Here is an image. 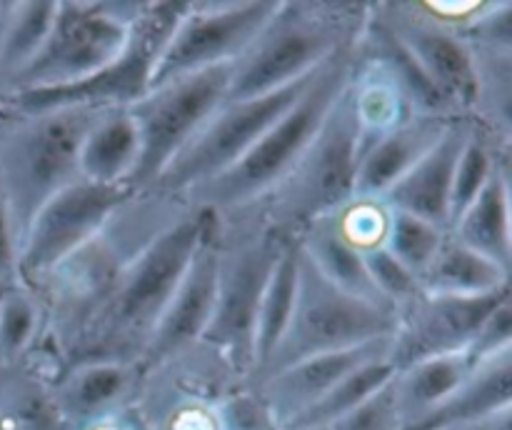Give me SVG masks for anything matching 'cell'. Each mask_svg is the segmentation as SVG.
<instances>
[{
	"label": "cell",
	"mask_w": 512,
	"mask_h": 430,
	"mask_svg": "<svg viewBox=\"0 0 512 430\" xmlns=\"http://www.w3.org/2000/svg\"><path fill=\"white\" fill-rule=\"evenodd\" d=\"M185 208L188 203L183 198L138 190L88 243L30 288L38 295L45 318L43 340L30 360L50 380L60 373L135 255Z\"/></svg>",
	"instance_id": "obj_1"
},
{
	"label": "cell",
	"mask_w": 512,
	"mask_h": 430,
	"mask_svg": "<svg viewBox=\"0 0 512 430\" xmlns=\"http://www.w3.org/2000/svg\"><path fill=\"white\" fill-rule=\"evenodd\" d=\"M208 215V208L188 205L135 255L100 313L80 335L63 368L88 360L138 363L193 260Z\"/></svg>",
	"instance_id": "obj_2"
},
{
	"label": "cell",
	"mask_w": 512,
	"mask_h": 430,
	"mask_svg": "<svg viewBox=\"0 0 512 430\" xmlns=\"http://www.w3.org/2000/svg\"><path fill=\"white\" fill-rule=\"evenodd\" d=\"M370 3L278 0L268 23L233 63L228 100L260 98L308 78L363 33Z\"/></svg>",
	"instance_id": "obj_3"
},
{
	"label": "cell",
	"mask_w": 512,
	"mask_h": 430,
	"mask_svg": "<svg viewBox=\"0 0 512 430\" xmlns=\"http://www.w3.org/2000/svg\"><path fill=\"white\" fill-rule=\"evenodd\" d=\"M355 43L325 60L315 70L313 80L298 103L285 110L233 168L183 195L185 203L223 215L248 208L265 198L308 150L320 125L328 118L330 108L348 85L355 60Z\"/></svg>",
	"instance_id": "obj_4"
},
{
	"label": "cell",
	"mask_w": 512,
	"mask_h": 430,
	"mask_svg": "<svg viewBox=\"0 0 512 430\" xmlns=\"http://www.w3.org/2000/svg\"><path fill=\"white\" fill-rule=\"evenodd\" d=\"M218 220V285L215 308L200 348L228 373L250 385L253 333L260 298L290 240L278 238L250 208L215 213Z\"/></svg>",
	"instance_id": "obj_5"
},
{
	"label": "cell",
	"mask_w": 512,
	"mask_h": 430,
	"mask_svg": "<svg viewBox=\"0 0 512 430\" xmlns=\"http://www.w3.org/2000/svg\"><path fill=\"white\" fill-rule=\"evenodd\" d=\"M100 110L43 108L0 110V185L13 215L18 248L30 220L58 190L80 178L85 133Z\"/></svg>",
	"instance_id": "obj_6"
},
{
	"label": "cell",
	"mask_w": 512,
	"mask_h": 430,
	"mask_svg": "<svg viewBox=\"0 0 512 430\" xmlns=\"http://www.w3.org/2000/svg\"><path fill=\"white\" fill-rule=\"evenodd\" d=\"M345 88L293 170L265 198L248 205L278 238L300 240L310 225L355 198L360 148Z\"/></svg>",
	"instance_id": "obj_7"
},
{
	"label": "cell",
	"mask_w": 512,
	"mask_h": 430,
	"mask_svg": "<svg viewBox=\"0 0 512 430\" xmlns=\"http://www.w3.org/2000/svg\"><path fill=\"white\" fill-rule=\"evenodd\" d=\"M143 3L145 0H58L43 48L10 83L3 98L73 88L98 75L125 48Z\"/></svg>",
	"instance_id": "obj_8"
},
{
	"label": "cell",
	"mask_w": 512,
	"mask_h": 430,
	"mask_svg": "<svg viewBox=\"0 0 512 430\" xmlns=\"http://www.w3.org/2000/svg\"><path fill=\"white\" fill-rule=\"evenodd\" d=\"M395 325H398L395 310L378 308L335 288L305 258L298 245V293H295L293 315L273 358L253 385L305 358L393 338Z\"/></svg>",
	"instance_id": "obj_9"
},
{
	"label": "cell",
	"mask_w": 512,
	"mask_h": 430,
	"mask_svg": "<svg viewBox=\"0 0 512 430\" xmlns=\"http://www.w3.org/2000/svg\"><path fill=\"white\" fill-rule=\"evenodd\" d=\"M185 5L188 3H175V0H145L130 28L125 48L98 75L73 88L10 95L3 98V105L15 110L68 108V105L95 110L130 108L150 90L155 65L180 15L185 13Z\"/></svg>",
	"instance_id": "obj_10"
},
{
	"label": "cell",
	"mask_w": 512,
	"mask_h": 430,
	"mask_svg": "<svg viewBox=\"0 0 512 430\" xmlns=\"http://www.w3.org/2000/svg\"><path fill=\"white\" fill-rule=\"evenodd\" d=\"M313 75L315 73H310L308 78L298 80L283 90H275V93L260 95V98L225 100L210 115L208 123L198 130V135L170 160L168 168L155 178V183L148 190L170 195V198H183L193 188L233 168L258 143L260 135L285 110L298 103Z\"/></svg>",
	"instance_id": "obj_11"
},
{
	"label": "cell",
	"mask_w": 512,
	"mask_h": 430,
	"mask_svg": "<svg viewBox=\"0 0 512 430\" xmlns=\"http://www.w3.org/2000/svg\"><path fill=\"white\" fill-rule=\"evenodd\" d=\"M233 65L185 75L150 88L130 105L140 135V163L130 188L148 190L170 160L198 135L210 115L228 100Z\"/></svg>",
	"instance_id": "obj_12"
},
{
	"label": "cell",
	"mask_w": 512,
	"mask_h": 430,
	"mask_svg": "<svg viewBox=\"0 0 512 430\" xmlns=\"http://www.w3.org/2000/svg\"><path fill=\"white\" fill-rule=\"evenodd\" d=\"M278 0H188L170 33L150 88L233 65L273 15Z\"/></svg>",
	"instance_id": "obj_13"
},
{
	"label": "cell",
	"mask_w": 512,
	"mask_h": 430,
	"mask_svg": "<svg viewBox=\"0 0 512 430\" xmlns=\"http://www.w3.org/2000/svg\"><path fill=\"white\" fill-rule=\"evenodd\" d=\"M138 190L78 178L35 213L18 248V283L35 288L55 265L88 243Z\"/></svg>",
	"instance_id": "obj_14"
},
{
	"label": "cell",
	"mask_w": 512,
	"mask_h": 430,
	"mask_svg": "<svg viewBox=\"0 0 512 430\" xmlns=\"http://www.w3.org/2000/svg\"><path fill=\"white\" fill-rule=\"evenodd\" d=\"M508 298H512V288L475 298L420 293L398 313V325L390 338V360L400 370L420 360L465 353L485 318Z\"/></svg>",
	"instance_id": "obj_15"
},
{
	"label": "cell",
	"mask_w": 512,
	"mask_h": 430,
	"mask_svg": "<svg viewBox=\"0 0 512 430\" xmlns=\"http://www.w3.org/2000/svg\"><path fill=\"white\" fill-rule=\"evenodd\" d=\"M215 285H218V220L210 210L193 260L140 355L138 365L143 375L155 373L163 365L178 360L180 355L198 348L213 318Z\"/></svg>",
	"instance_id": "obj_16"
},
{
	"label": "cell",
	"mask_w": 512,
	"mask_h": 430,
	"mask_svg": "<svg viewBox=\"0 0 512 430\" xmlns=\"http://www.w3.org/2000/svg\"><path fill=\"white\" fill-rule=\"evenodd\" d=\"M400 43L415 55L420 68L438 85L460 118H470L475 105V63L458 30L423 13L418 0L373 3Z\"/></svg>",
	"instance_id": "obj_17"
},
{
	"label": "cell",
	"mask_w": 512,
	"mask_h": 430,
	"mask_svg": "<svg viewBox=\"0 0 512 430\" xmlns=\"http://www.w3.org/2000/svg\"><path fill=\"white\" fill-rule=\"evenodd\" d=\"M385 353H390V338L305 358L290 368L278 370L270 378L260 380L258 385H250V388L255 390L275 428L285 430L300 415L308 413L315 403H320L350 370Z\"/></svg>",
	"instance_id": "obj_18"
},
{
	"label": "cell",
	"mask_w": 512,
	"mask_h": 430,
	"mask_svg": "<svg viewBox=\"0 0 512 430\" xmlns=\"http://www.w3.org/2000/svg\"><path fill=\"white\" fill-rule=\"evenodd\" d=\"M143 370L125 360H88L60 370L50 380L55 408L70 430L133 408L143 388Z\"/></svg>",
	"instance_id": "obj_19"
},
{
	"label": "cell",
	"mask_w": 512,
	"mask_h": 430,
	"mask_svg": "<svg viewBox=\"0 0 512 430\" xmlns=\"http://www.w3.org/2000/svg\"><path fill=\"white\" fill-rule=\"evenodd\" d=\"M468 130L470 118L453 120L443 138L383 195L385 203L393 210H403L448 230L450 188H453L455 163L468 138Z\"/></svg>",
	"instance_id": "obj_20"
},
{
	"label": "cell",
	"mask_w": 512,
	"mask_h": 430,
	"mask_svg": "<svg viewBox=\"0 0 512 430\" xmlns=\"http://www.w3.org/2000/svg\"><path fill=\"white\" fill-rule=\"evenodd\" d=\"M458 120V118H453ZM453 120L413 115L400 128L370 145L358 160L355 175V195L363 198H383L450 128Z\"/></svg>",
	"instance_id": "obj_21"
},
{
	"label": "cell",
	"mask_w": 512,
	"mask_h": 430,
	"mask_svg": "<svg viewBox=\"0 0 512 430\" xmlns=\"http://www.w3.org/2000/svg\"><path fill=\"white\" fill-rule=\"evenodd\" d=\"M358 50L365 58L375 60L395 80V85L405 95V100H408L410 110L415 115H428V118L445 120L460 118L453 105L448 103V98L438 90V85L420 68L415 55L400 43L398 35L375 13L373 3H370L368 20H365L363 33L358 38Z\"/></svg>",
	"instance_id": "obj_22"
},
{
	"label": "cell",
	"mask_w": 512,
	"mask_h": 430,
	"mask_svg": "<svg viewBox=\"0 0 512 430\" xmlns=\"http://www.w3.org/2000/svg\"><path fill=\"white\" fill-rule=\"evenodd\" d=\"M345 93L355 120L360 155L415 115L395 80L375 60L365 58L358 50V43H355L353 70Z\"/></svg>",
	"instance_id": "obj_23"
},
{
	"label": "cell",
	"mask_w": 512,
	"mask_h": 430,
	"mask_svg": "<svg viewBox=\"0 0 512 430\" xmlns=\"http://www.w3.org/2000/svg\"><path fill=\"white\" fill-rule=\"evenodd\" d=\"M138 163L140 135L130 110H100L80 145V178L100 185H130Z\"/></svg>",
	"instance_id": "obj_24"
},
{
	"label": "cell",
	"mask_w": 512,
	"mask_h": 430,
	"mask_svg": "<svg viewBox=\"0 0 512 430\" xmlns=\"http://www.w3.org/2000/svg\"><path fill=\"white\" fill-rule=\"evenodd\" d=\"M512 410V350L475 365L463 385L410 430H443L480 423Z\"/></svg>",
	"instance_id": "obj_25"
},
{
	"label": "cell",
	"mask_w": 512,
	"mask_h": 430,
	"mask_svg": "<svg viewBox=\"0 0 512 430\" xmlns=\"http://www.w3.org/2000/svg\"><path fill=\"white\" fill-rule=\"evenodd\" d=\"M475 370L468 353L440 355L405 365L393 378V398L400 430H410L445 403Z\"/></svg>",
	"instance_id": "obj_26"
},
{
	"label": "cell",
	"mask_w": 512,
	"mask_h": 430,
	"mask_svg": "<svg viewBox=\"0 0 512 430\" xmlns=\"http://www.w3.org/2000/svg\"><path fill=\"white\" fill-rule=\"evenodd\" d=\"M510 175V163L500 165L483 193L455 220L448 233L512 273Z\"/></svg>",
	"instance_id": "obj_27"
},
{
	"label": "cell",
	"mask_w": 512,
	"mask_h": 430,
	"mask_svg": "<svg viewBox=\"0 0 512 430\" xmlns=\"http://www.w3.org/2000/svg\"><path fill=\"white\" fill-rule=\"evenodd\" d=\"M512 288V273L500 268L485 255L445 235L443 245L435 253L433 263L420 275V290L425 295H455V298H475V295L500 293Z\"/></svg>",
	"instance_id": "obj_28"
},
{
	"label": "cell",
	"mask_w": 512,
	"mask_h": 430,
	"mask_svg": "<svg viewBox=\"0 0 512 430\" xmlns=\"http://www.w3.org/2000/svg\"><path fill=\"white\" fill-rule=\"evenodd\" d=\"M0 430H70L55 408L50 378L33 360L0 368Z\"/></svg>",
	"instance_id": "obj_29"
},
{
	"label": "cell",
	"mask_w": 512,
	"mask_h": 430,
	"mask_svg": "<svg viewBox=\"0 0 512 430\" xmlns=\"http://www.w3.org/2000/svg\"><path fill=\"white\" fill-rule=\"evenodd\" d=\"M58 0L0 3V95L33 63L53 25Z\"/></svg>",
	"instance_id": "obj_30"
},
{
	"label": "cell",
	"mask_w": 512,
	"mask_h": 430,
	"mask_svg": "<svg viewBox=\"0 0 512 430\" xmlns=\"http://www.w3.org/2000/svg\"><path fill=\"white\" fill-rule=\"evenodd\" d=\"M300 250L305 253V258L320 270L323 278H328L335 288L345 290L353 298L365 300V303H373L378 308H390L380 293L375 290L373 280H370L368 265L360 250H355L353 245L345 243L340 238L338 230L330 225L328 218L318 220L315 225H310L303 233V238L298 240ZM398 313V310H395Z\"/></svg>",
	"instance_id": "obj_31"
},
{
	"label": "cell",
	"mask_w": 512,
	"mask_h": 430,
	"mask_svg": "<svg viewBox=\"0 0 512 430\" xmlns=\"http://www.w3.org/2000/svg\"><path fill=\"white\" fill-rule=\"evenodd\" d=\"M295 293H298V240H290L283 253H280L273 273H270V280L258 305V315H255L250 385L260 378L265 365L273 358L285 328H288L290 315H293L295 308Z\"/></svg>",
	"instance_id": "obj_32"
},
{
	"label": "cell",
	"mask_w": 512,
	"mask_h": 430,
	"mask_svg": "<svg viewBox=\"0 0 512 430\" xmlns=\"http://www.w3.org/2000/svg\"><path fill=\"white\" fill-rule=\"evenodd\" d=\"M395 373H398V368H395L393 360H390V353L365 360L363 365L350 370V373L345 375L320 403H315L308 413L300 415V418L295 420L293 425H288L285 430H315L335 423V420H340L343 415L360 408V405H363L365 400L373 398L375 393H380V390L395 378Z\"/></svg>",
	"instance_id": "obj_33"
},
{
	"label": "cell",
	"mask_w": 512,
	"mask_h": 430,
	"mask_svg": "<svg viewBox=\"0 0 512 430\" xmlns=\"http://www.w3.org/2000/svg\"><path fill=\"white\" fill-rule=\"evenodd\" d=\"M512 163V148H505L490 133H485L480 125L470 120L468 138L460 148L458 163L453 173V188H450V220L448 230L455 220L470 208L475 198L485 190L490 178L500 165Z\"/></svg>",
	"instance_id": "obj_34"
},
{
	"label": "cell",
	"mask_w": 512,
	"mask_h": 430,
	"mask_svg": "<svg viewBox=\"0 0 512 430\" xmlns=\"http://www.w3.org/2000/svg\"><path fill=\"white\" fill-rule=\"evenodd\" d=\"M45 318L38 295L23 283H10L0 300V368L23 365L38 353Z\"/></svg>",
	"instance_id": "obj_35"
},
{
	"label": "cell",
	"mask_w": 512,
	"mask_h": 430,
	"mask_svg": "<svg viewBox=\"0 0 512 430\" xmlns=\"http://www.w3.org/2000/svg\"><path fill=\"white\" fill-rule=\"evenodd\" d=\"M393 210V208H390ZM448 230L438 228V225L428 223L423 218H415V215L403 213V210H393L390 213V225L388 235H385V248L400 260L408 270H413L415 275H420L428 270V265L433 263L435 253L443 245Z\"/></svg>",
	"instance_id": "obj_36"
},
{
	"label": "cell",
	"mask_w": 512,
	"mask_h": 430,
	"mask_svg": "<svg viewBox=\"0 0 512 430\" xmlns=\"http://www.w3.org/2000/svg\"><path fill=\"white\" fill-rule=\"evenodd\" d=\"M390 213L393 210H390V205L383 198H363V195H355L350 203H345L343 208L328 215V220L345 243H350L355 250H360L365 255L368 250L385 245Z\"/></svg>",
	"instance_id": "obj_37"
},
{
	"label": "cell",
	"mask_w": 512,
	"mask_h": 430,
	"mask_svg": "<svg viewBox=\"0 0 512 430\" xmlns=\"http://www.w3.org/2000/svg\"><path fill=\"white\" fill-rule=\"evenodd\" d=\"M363 258H365V265H368L370 280H373L380 298H383L390 308L398 310V313L423 293V290H420L418 275H415L413 270L405 268V265L400 263V260L395 258L385 245L368 250Z\"/></svg>",
	"instance_id": "obj_38"
},
{
	"label": "cell",
	"mask_w": 512,
	"mask_h": 430,
	"mask_svg": "<svg viewBox=\"0 0 512 430\" xmlns=\"http://www.w3.org/2000/svg\"><path fill=\"white\" fill-rule=\"evenodd\" d=\"M320 430H400L398 410H395L393 398V380L380 393L365 400L360 408H355L353 413L343 415L340 420H335V423L325 425Z\"/></svg>",
	"instance_id": "obj_39"
},
{
	"label": "cell",
	"mask_w": 512,
	"mask_h": 430,
	"mask_svg": "<svg viewBox=\"0 0 512 430\" xmlns=\"http://www.w3.org/2000/svg\"><path fill=\"white\" fill-rule=\"evenodd\" d=\"M508 350H512V298L503 300L485 318V323L480 325V330L475 333L473 343H470V348L465 353L478 365L483 360L495 358V355L508 353Z\"/></svg>",
	"instance_id": "obj_40"
},
{
	"label": "cell",
	"mask_w": 512,
	"mask_h": 430,
	"mask_svg": "<svg viewBox=\"0 0 512 430\" xmlns=\"http://www.w3.org/2000/svg\"><path fill=\"white\" fill-rule=\"evenodd\" d=\"M15 280H18V233H15L8 198L0 185V283H15Z\"/></svg>",
	"instance_id": "obj_41"
},
{
	"label": "cell",
	"mask_w": 512,
	"mask_h": 430,
	"mask_svg": "<svg viewBox=\"0 0 512 430\" xmlns=\"http://www.w3.org/2000/svg\"><path fill=\"white\" fill-rule=\"evenodd\" d=\"M78 430H145L143 423L138 420V415L133 413V408L128 410H120V413L108 415L103 420H95V423L83 425Z\"/></svg>",
	"instance_id": "obj_42"
},
{
	"label": "cell",
	"mask_w": 512,
	"mask_h": 430,
	"mask_svg": "<svg viewBox=\"0 0 512 430\" xmlns=\"http://www.w3.org/2000/svg\"><path fill=\"white\" fill-rule=\"evenodd\" d=\"M443 430H512V410L495 415L490 420H480V423H468V425H453V428Z\"/></svg>",
	"instance_id": "obj_43"
},
{
	"label": "cell",
	"mask_w": 512,
	"mask_h": 430,
	"mask_svg": "<svg viewBox=\"0 0 512 430\" xmlns=\"http://www.w3.org/2000/svg\"><path fill=\"white\" fill-rule=\"evenodd\" d=\"M8 285L10 283H0V300H3V295H5V290H8Z\"/></svg>",
	"instance_id": "obj_44"
},
{
	"label": "cell",
	"mask_w": 512,
	"mask_h": 430,
	"mask_svg": "<svg viewBox=\"0 0 512 430\" xmlns=\"http://www.w3.org/2000/svg\"><path fill=\"white\" fill-rule=\"evenodd\" d=\"M0 110H3V95H0Z\"/></svg>",
	"instance_id": "obj_45"
},
{
	"label": "cell",
	"mask_w": 512,
	"mask_h": 430,
	"mask_svg": "<svg viewBox=\"0 0 512 430\" xmlns=\"http://www.w3.org/2000/svg\"><path fill=\"white\" fill-rule=\"evenodd\" d=\"M318 430H320V428H318Z\"/></svg>",
	"instance_id": "obj_46"
}]
</instances>
